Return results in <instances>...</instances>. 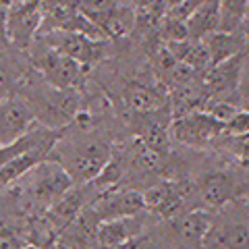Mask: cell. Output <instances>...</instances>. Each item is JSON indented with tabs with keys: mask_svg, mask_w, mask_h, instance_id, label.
<instances>
[{
	"mask_svg": "<svg viewBox=\"0 0 249 249\" xmlns=\"http://www.w3.org/2000/svg\"><path fill=\"white\" fill-rule=\"evenodd\" d=\"M170 135L175 142L187 147H206L224 135V123L214 119L206 110H191L173 116Z\"/></svg>",
	"mask_w": 249,
	"mask_h": 249,
	"instance_id": "6da1fadb",
	"label": "cell"
},
{
	"mask_svg": "<svg viewBox=\"0 0 249 249\" xmlns=\"http://www.w3.org/2000/svg\"><path fill=\"white\" fill-rule=\"evenodd\" d=\"M196 191V183L187 181H162L152 185L150 189L142 191L143 196V206L156 216L173 220V218L181 216L187 212V204L191 201V196Z\"/></svg>",
	"mask_w": 249,
	"mask_h": 249,
	"instance_id": "7a4b0ae2",
	"label": "cell"
},
{
	"mask_svg": "<svg viewBox=\"0 0 249 249\" xmlns=\"http://www.w3.org/2000/svg\"><path fill=\"white\" fill-rule=\"evenodd\" d=\"M112 156L110 143L100 142V139H88V142L77 143L67 152V162L62 166L67 168L69 177L75 185L91 183L100 175V170L106 166V162Z\"/></svg>",
	"mask_w": 249,
	"mask_h": 249,
	"instance_id": "3957f363",
	"label": "cell"
},
{
	"mask_svg": "<svg viewBox=\"0 0 249 249\" xmlns=\"http://www.w3.org/2000/svg\"><path fill=\"white\" fill-rule=\"evenodd\" d=\"M27 175H31L29 196L42 208H50L62 193H67L75 185L73 178L69 177L67 168L58 160H52V158L44 160L42 164H37Z\"/></svg>",
	"mask_w": 249,
	"mask_h": 249,
	"instance_id": "277c9868",
	"label": "cell"
},
{
	"mask_svg": "<svg viewBox=\"0 0 249 249\" xmlns=\"http://www.w3.org/2000/svg\"><path fill=\"white\" fill-rule=\"evenodd\" d=\"M36 67L52 89H75L83 79V65L46 44L44 52L36 54Z\"/></svg>",
	"mask_w": 249,
	"mask_h": 249,
	"instance_id": "5b68a950",
	"label": "cell"
},
{
	"mask_svg": "<svg viewBox=\"0 0 249 249\" xmlns=\"http://www.w3.org/2000/svg\"><path fill=\"white\" fill-rule=\"evenodd\" d=\"M42 42L54 50L67 54L69 58L77 60L83 67L93 65L100 58H104V54H106V42L89 40V37H85L71 29L46 31V34H42Z\"/></svg>",
	"mask_w": 249,
	"mask_h": 249,
	"instance_id": "8992f818",
	"label": "cell"
},
{
	"mask_svg": "<svg viewBox=\"0 0 249 249\" xmlns=\"http://www.w3.org/2000/svg\"><path fill=\"white\" fill-rule=\"evenodd\" d=\"M196 191L199 204H204L210 210H220L222 206L231 204L239 196L241 185L232 177V173L212 170V173H204L196 181Z\"/></svg>",
	"mask_w": 249,
	"mask_h": 249,
	"instance_id": "52a82bcc",
	"label": "cell"
},
{
	"mask_svg": "<svg viewBox=\"0 0 249 249\" xmlns=\"http://www.w3.org/2000/svg\"><path fill=\"white\" fill-rule=\"evenodd\" d=\"M100 224L102 222L93 208H83L79 216L58 232L56 249H98Z\"/></svg>",
	"mask_w": 249,
	"mask_h": 249,
	"instance_id": "ba28073f",
	"label": "cell"
},
{
	"mask_svg": "<svg viewBox=\"0 0 249 249\" xmlns=\"http://www.w3.org/2000/svg\"><path fill=\"white\" fill-rule=\"evenodd\" d=\"M36 121V112L25 100L4 98L0 100V145H9L25 135Z\"/></svg>",
	"mask_w": 249,
	"mask_h": 249,
	"instance_id": "9c48e42d",
	"label": "cell"
},
{
	"mask_svg": "<svg viewBox=\"0 0 249 249\" xmlns=\"http://www.w3.org/2000/svg\"><path fill=\"white\" fill-rule=\"evenodd\" d=\"M91 208H93V212L98 214L100 222L137 216L145 210L142 191H133V189H124V191L110 189V191L102 193V196H98V199L91 204Z\"/></svg>",
	"mask_w": 249,
	"mask_h": 249,
	"instance_id": "30bf717a",
	"label": "cell"
},
{
	"mask_svg": "<svg viewBox=\"0 0 249 249\" xmlns=\"http://www.w3.org/2000/svg\"><path fill=\"white\" fill-rule=\"evenodd\" d=\"M245 58H247V52L239 54V56L231 58V60H224L220 65L210 67L206 73H201V77H204V83L201 85L206 88V91L212 93L216 100H229L231 93H235L239 89Z\"/></svg>",
	"mask_w": 249,
	"mask_h": 249,
	"instance_id": "8fae6325",
	"label": "cell"
},
{
	"mask_svg": "<svg viewBox=\"0 0 249 249\" xmlns=\"http://www.w3.org/2000/svg\"><path fill=\"white\" fill-rule=\"evenodd\" d=\"M40 25H42V11L29 2H23V0L19 4L11 6L4 21L6 37L17 48H23V50L27 48L29 42L34 40V36L40 31Z\"/></svg>",
	"mask_w": 249,
	"mask_h": 249,
	"instance_id": "7c38bea8",
	"label": "cell"
},
{
	"mask_svg": "<svg viewBox=\"0 0 249 249\" xmlns=\"http://www.w3.org/2000/svg\"><path fill=\"white\" fill-rule=\"evenodd\" d=\"M199 249H249V222L237 218H214V224L210 227Z\"/></svg>",
	"mask_w": 249,
	"mask_h": 249,
	"instance_id": "4fadbf2b",
	"label": "cell"
},
{
	"mask_svg": "<svg viewBox=\"0 0 249 249\" xmlns=\"http://www.w3.org/2000/svg\"><path fill=\"white\" fill-rule=\"evenodd\" d=\"M212 224H214V214L204 208L187 210L181 216L173 218V231L178 243L189 249H199L201 241L208 235Z\"/></svg>",
	"mask_w": 249,
	"mask_h": 249,
	"instance_id": "5bb4252c",
	"label": "cell"
},
{
	"mask_svg": "<svg viewBox=\"0 0 249 249\" xmlns=\"http://www.w3.org/2000/svg\"><path fill=\"white\" fill-rule=\"evenodd\" d=\"M145 231V222L142 216H127V218H116L100 224L98 232V245L102 249H114L121 247L129 241L142 237Z\"/></svg>",
	"mask_w": 249,
	"mask_h": 249,
	"instance_id": "9a60e30c",
	"label": "cell"
},
{
	"mask_svg": "<svg viewBox=\"0 0 249 249\" xmlns=\"http://www.w3.org/2000/svg\"><path fill=\"white\" fill-rule=\"evenodd\" d=\"M206 44L208 56H210V67L220 65L224 60H231L239 56V54H245L247 44L243 40V36L239 31H214L210 34L206 40H201Z\"/></svg>",
	"mask_w": 249,
	"mask_h": 249,
	"instance_id": "2e32d148",
	"label": "cell"
},
{
	"mask_svg": "<svg viewBox=\"0 0 249 249\" xmlns=\"http://www.w3.org/2000/svg\"><path fill=\"white\" fill-rule=\"evenodd\" d=\"M83 208H85V193L73 185L71 189L67 193H62L50 208H46L44 216L48 218V222L56 229V232H60L67 224H71L75 218L79 216Z\"/></svg>",
	"mask_w": 249,
	"mask_h": 249,
	"instance_id": "e0dca14e",
	"label": "cell"
},
{
	"mask_svg": "<svg viewBox=\"0 0 249 249\" xmlns=\"http://www.w3.org/2000/svg\"><path fill=\"white\" fill-rule=\"evenodd\" d=\"M124 102L135 114L154 112L160 108H166V91H160L139 81H131L124 88Z\"/></svg>",
	"mask_w": 249,
	"mask_h": 249,
	"instance_id": "ac0fdd59",
	"label": "cell"
},
{
	"mask_svg": "<svg viewBox=\"0 0 249 249\" xmlns=\"http://www.w3.org/2000/svg\"><path fill=\"white\" fill-rule=\"evenodd\" d=\"M98 25L106 34L108 40H121V37H127L137 25L135 6L129 4L127 0H119V2L114 4V9L108 13Z\"/></svg>",
	"mask_w": 249,
	"mask_h": 249,
	"instance_id": "d6986e66",
	"label": "cell"
},
{
	"mask_svg": "<svg viewBox=\"0 0 249 249\" xmlns=\"http://www.w3.org/2000/svg\"><path fill=\"white\" fill-rule=\"evenodd\" d=\"M185 23L187 31H189V40H206L210 34L220 29V0H208L196 13H191Z\"/></svg>",
	"mask_w": 249,
	"mask_h": 249,
	"instance_id": "ffe728a7",
	"label": "cell"
},
{
	"mask_svg": "<svg viewBox=\"0 0 249 249\" xmlns=\"http://www.w3.org/2000/svg\"><path fill=\"white\" fill-rule=\"evenodd\" d=\"M168 52L173 56L183 62V65L191 67L196 73H206L210 69V56H208V50H206V44L204 42H196V40H183V42H170L164 44Z\"/></svg>",
	"mask_w": 249,
	"mask_h": 249,
	"instance_id": "44dd1931",
	"label": "cell"
},
{
	"mask_svg": "<svg viewBox=\"0 0 249 249\" xmlns=\"http://www.w3.org/2000/svg\"><path fill=\"white\" fill-rule=\"evenodd\" d=\"M124 158H127L124 154L112 152L110 160L106 162V166L100 170V175L91 181L93 187L102 189V191H100V196H102V193H106V191H110V189H114V187L121 183V178H123V175H124V168H127V160H124Z\"/></svg>",
	"mask_w": 249,
	"mask_h": 249,
	"instance_id": "7402d4cb",
	"label": "cell"
},
{
	"mask_svg": "<svg viewBox=\"0 0 249 249\" xmlns=\"http://www.w3.org/2000/svg\"><path fill=\"white\" fill-rule=\"evenodd\" d=\"M247 9L249 0H220V29L218 31H239Z\"/></svg>",
	"mask_w": 249,
	"mask_h": 249,
	"instance_id": "603a6c76",
	"label": "cell"
},
{
	"mask_svg": "<svg viewBox=\"0 0 249 249\" xmlns=\"http://www.w3.org/2000/svg\"><path fill=\"white\" fill-rule=\"evenodd\" d=\"M158 36L162 37L164 44H170V42H183L189 37V31H187V23L181 21V19H175L166 15L164 19L160 21V29H158Z\"/></svg>",
	"mask_w": 249,
	"mask_h": 249,
	"instance_id": "cb8c5ba5",
	"label": "cell"
},
{
	"mask_svg": "<svg viewBox=\"0 0 249 249\" xmlns=\"http://www.w3.org/2000/svg\"><path fill=\"white\" fill-rule=\"evenodd\" d=\"M116 2H119V0H79V11L98 25V23L114 9Z\"/></svg>",
	"mask_w": 249,
	"mask_h": 249,
	"instance_id": "d4e9b609",
	"label": "cell"
},
{
	"mask_svg": "<svg viewBox=\"0 0 249 249\" xmlns=\"http://www.w3.org/2000/svg\"><path fill=\"white\" fill-rule=\"evenodd\" d=\"M249 133V110L239 108V110L224 123V137H243Z\"/></svg>",
	"mask_w": 249,
	"mask_h": 249,
	"instance_id": "484cf974",
	"label": "cell"
},
{
	"mask_svg": "<svg viewBox=\"0 0 249 249\" xmlns=\"http://www.w3.org/2000/svg\"><path fill=\"white\" fill-rule=\"evenodd\" d=\"M208 0H185L183 4H178L177 9H170L168 15L170 17H175V19H181V21H187L189 19V15L191 13H196L201 4H206Z\"/></svg>",
	"mask_w": 249,
	"mask_h": 249,
	"instance_id": "4316f807",
	"label": "cell"
},
{
	"mask_svg": "<svg viewBox=\"0 0 249 249\" xmlns=\"http://www.w3.org/2000/svg\"><path fill=\"white\" fill-rule=\"evenodd\" d=\"M237 96H239V102L243 104V108H247V110H249V52H247L245 65H243V73H241Z\"/></svg>",
	"mask_w": 249,
	"mask_h": 249,
	"instance_id": "83f0119b",
	"label": "cell"
},
{
	"mask_svg": "<svg viewBox=\"0 0 249 249\" xmlns=\"http://www.w3.org/2000/svg\"><path fill=\"white\" fill-rule=\"evenodd\" d=\"M232 142V150H235L237 158L241 160V164L249 168V133L243 137H227Z\"/></svg>",
	"mask_w": 249,
	"mask_h": 249,
	"instance_id": "f1b7e54d",
	"label": "cell"
},
{
	"mask_svg": "<svg viewBox=\"0 0 249 249\" xmlns=\"http://www.w3.org/2000/svg\"><path fill=\"white\" fill-rule=\"evenodd\" d=\"M114 249H158V247H156V243L152 241V237L143 232L142 237H137V239L129 241V243H124V245H121V247H114Z\"/></svg>",
	"mask_w": 249,
	"mask_h": 249,
	"instance_id": "f546056e",
	"label": "cell"
},
{
	"mask_svg": "<svg viewBox=\"0 0 249 249\" xmlns=\"http://www.w3.org/2000/svg\"><path fill=\"white\" fill-rule=\"evenodd\" d=\"M4 98H11V79L4 69L0 67V100H4Z\"/></svg>",
	"mask_w": 249,
	"mask_h": 249,
	"instance_id": "4dcf8cb0",
	"label": "cell"
},
{
	"mask_svg": "<svg viewBox=\"0 0 249 249\" xmlns=\"http://www.w3.org/2000/svg\"><path fill=\"white\" fill-rule=\"evenodd\" d=\"M239 34H241V36H243V40H245V44H247V50H249V9H247V13H245V17H243V21H241Z\"/></svg>",
	"mask_w": 249,
	"mask_h": 249,
	"instance_id": "1f68e13d",
	"label": "cell"
},
{
	"mask_svg": "<svg viewBox=\"0 0 249 249\" xmlns=\"http://www.w3.org/2000/svg\"><path fill=\"white\" fill-rule=\"evenodd\" d=\"M239 197H241V201H243V208H245V212L249 214V183H241Z\"/></svg>",
	"mask_w": 249,
	"mask_h": 249,
	"instance_id": "d6a6232c",
	"label": "cell"
},
{
	"mask_svg": "<svg viewBox=\"0 0 249 249\" xmlns=\"http://www.w3.org/2000/svg\"><path fill=\"white\" fill-rule=\"evenodd\" d=\"M11 6H13V2H11V0H0V25H4V21H6V15H9Z\"/></svg>",
	"mask_w": 249,
	"mask_h": 249,
	"instance_id": "836d02e7",
	"label": "cell"
},
{
	"mask_svg": "<svg viewBox=\"0 0 249 249\" xmlns=\"http://www.w3.org/2000/svg\"><path fill=\"white\" fill-rule=\"evenodd\" d=\"M183 2H185V0H164V6L170 11V9H177V6L183 4Z\"/></svg>",
	"mask_w": 249,
	"mask_h": 249,
	"instance_id": "e575fe53",
	"label": "cell"
},
{
	"mask_svg": "<svg viewBox=\"0 0 249 249\" xmlns=\"http://www.w3.org/2000/svg\"><path fill=\"white\" fill-rule=\"evenodd\" d=\"M23 249H42V247H36V245H25Z\"/></svg>",
	"mask_w": 249,
	"mask_h": 249,
	"instance_id": "d590c367",
	"label": "cell"
},
{
	"mask_svg": "<svg viewBox=\"0 0 249 249\" xmlns=\"http://www.w3.org/2000/svg\"><path fill=\"white\" fill-rule=\"evenodd\" d=\"M0 168H2V160H0Z\"/></svg>",
	"mask_w": 249,
	"mask_h": 249,
	"instance_id": "8d00e7d4",
	"label": "cell"
}]
</instances>
